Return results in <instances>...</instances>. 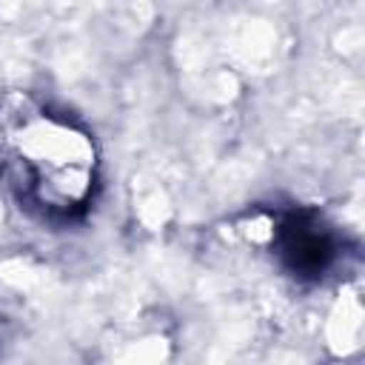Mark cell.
Returning a JSON list of instances; mask_svg holds the SVG:
<instances>
[{
  "instance_id": "6da1fadb",
  "label": "cell",
  "mask_w": 365,
  "mask_h": 365,
  "mask_svg": "<svg viewBox=\"0 0 365 365\" xmlns=\"http://www.w3.org/2000/svg\"><path fill=\"white\" fill-rule=\"evenodd\" d=\"M17 163L43 202L68 208L91 182V151L83 137L51 123H26L17 128Z\"/></svg>"
}]
</instances>
